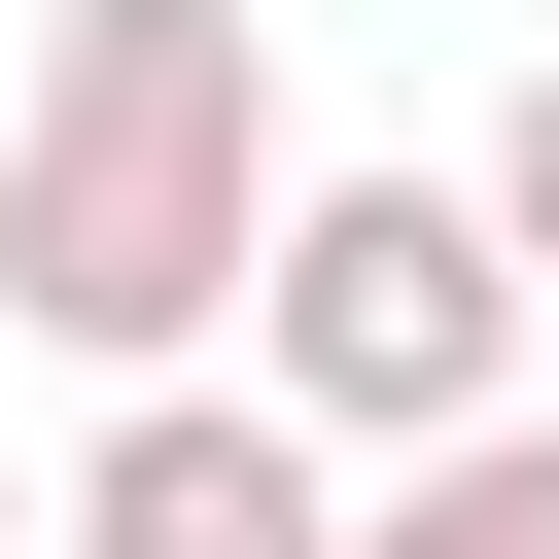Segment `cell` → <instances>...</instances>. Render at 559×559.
I'll list each match as a JSON object with an SVG mask.
<instances>
[{
	"mask_svg": "<svg viewBox=\"0 0 559 559\" xmlns=\"http://www.w3.org/2000/svg\"><path fill=\"white\" fill-rule=\"evenodd\" d=\"M210 349H245V419H280L314 489H384V454L524 419V280H489V210H454V175H280Z\"/></svg>",
	"mask_w": 559,
	"mask_h": 559,
	"instance_id": "7a4b0ae2",
	"label": "cell"
},
{
	"mask_svg": "<svg viewBox=\"0 0 559 559\" xmlns=\"http://www.w3.org/2000/svg\"><path fill=\"white\" fill-rule=\"evenodd\" d=\"M0 559H35V489H0Z\"/></svg>",
	"mask_w": 559,
	"mask_h": 559,
	"instance_id": "8992f818",
	"label": "cell"
},
{
	"mask_svg": "<svg viewBox=\"0 0 559 559\" xmlns=\"http://www.w3.org/2000/svg\"><path fill=\"white\" fill-rule=\"evenodd\" d=\"M314 524H349V489H314L245 384H105V454L35 489V559H314Z\"/></svg>",
	"mask_w": 559,
	"mask_h": 559,
	"instance_id": "3957f363",
	"label": "cell"
},
{
	"mask_svg": "<svg viewBox=\"0 0 559 559\" xmlns=\"http://www.w3.org/2000/svg\"><path fill=\"white\" fill-rule=\"evenodd\" d=\"M454 210H489V280H559V70L489 105V175H454Z\"/></svg>",
	"mask_w": 559,
	"mask_h": 559,
	"instance_id": "5b68a950",
	"label": "cell"
},
{
	"mask_svg": "<svg viewBox=\"0 0 559 559\" xmlns=\"http://www.w3.org/2000/svg\"><path fill=\"white\" fill-rule=\"evenodd\" d=\"M314 559H559V419H454V454H384Z\"/></svg>",
	"mask_w": 559,
	"mask_h": 559,
	"instance_id": "277c9868",
	"label": "cell"
},
{
	"mask_svg": "<svg viewBox=\"0 0 559 559\" xmlns=\"http://www.w3.org/2000/svg\"><path fill=\"white\" fill-rule=\"evenodd\" d=\"M245 210H280V35L245 0H70L35 105H0V314L70 384H210Z\"/></svg>",
	"mask_w": 559,
	"mask_h": 559,
	"instance_id": "6da1fadb",
	"label": "cell"
}]
</instances>
